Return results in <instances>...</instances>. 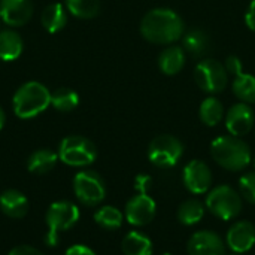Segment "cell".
Segmentation results:
<instances>
[{
  "mask_svg": "<svg viewBox=\"0 0 255 255\" xmlns=\"http://www.w3.org/2000/svg\"><path fill=\"white\" fill-rule=\"evenodd\" d=\"M76 199L85 206H97L106 197V184L94 170H82L73 178Z\"/></svg>",
  "mask_w": 255,
  "mask_h": 255,
  "instance_id": "obj_9",
  "label": "cell"
},
{
  "mask_svg": "<svg viewBox=\"0 0 255 255\" xmlns=\"http://www.w3.org/2000/svg\"><path fill=\"white\" fill-rule=\"evenodd\" d=\"M232 255H239V254H232Z\"/></svg>",
  "mask_w": 255,
  "mask_h": 255,
  "instance_id": "obj_39",
  "label": "cell"
},
{
  "mask_svg": "<svg viewBox=\"0 0 255 255\" xmlns=\"http://www.w3.org/2000/svg\"><path fill=\"white\" fill-rule=\"evenodd\" d=\"M1 212L13 220H19L28 212V200L18 190H6L0 194Z\"/></svg>",
  "mask_w": 255,
  "mask_h": 255,
  "instance_id": "obj_17",
  "label": "cell"
},
{
  "mask_svg": "<svg viewBox=\"0 0 255 255\" xmlns=\"http://www.w3.org/2000/svg\"><path fill=\"white\" fill-rule=\"evenodd\" d=\"M4 121H6V115H4V111H3L1 106H0V130H1L3 126H4Z\"/></svg>",
  "mask_w": 255,
  "mask_h": 255,
  "instance_id": "obj_35",
  "label": "cell"
},
{
  "mask_svg": "<svg viewBox=\"0 0 255 255\" xmlns=\"http://www.w3.org/2000/svg\"><path fill=\"white\" fill-rule=\"evenodd\" d=\"M194 79L197 87L206 94L215 96L226 90L229 84V73L223 63L215 58H203L194 69Z\"/></svg>",
  "mask_w": 255,
  "mask_h": 255,
  "instance_id": "obj_7",
  "label": "cell"
},
{
  "mask_svg": "<svg viewBox=\"0 0 255 255\" xmlns=\"http://www.w3.org/2000/svg\"><path fill=\"white\" fill-rule=\"evenodd\" d=\"M66 9L73 16L90 19L100 12V0H66Z\"/></svg>",
  "mask_w": 255,
  "mask_h": 255,
  "instance_id": "obj_27",
  "label": "cell"
},
{
  "mask_svg": "<svg viewBox=\"0 0 255 255\" xmlns=\"http://www.w3.org/2000/svg\"><path fill=\"white\" fill-rule=\"evenodd\" d=\"M51 105L61 112H70L79 105V96L70 88H58L51 93Z\"/></svg>",
  "mask_w": 255,
  "mask_h": 255,
  "instance_id": "obj_28",
  "label": "cell"
},
{
  "mask_svg": "<svg viewBox=\"0 0 255 255\" xmlns=\"http://www.w3.org/2000/svg\"><path fill=\"white\" fill-rule=\"evenodd\" d=\"M184 19L169 7H155L140 21L142 37L154 45H172L184 36Z\"/></svg>",
  "mask_w": 255,
  "mask_h": 255,
  "instance_id": "obj_1",
  "label": "cell"
},
{
  "mask_svg": "<svg viewBox=\"0 0 255 255\" xmlns=\"http://www.w3.org/2000/svg\"><path fill=\"white\" fill-rule=\"evenodd\" d=\"M184 155L182 142L172 134H160L154 137L148 146L149 161L161 169L173 167Z\"/></svg>",
  "mask_w": 255,
  "mask_h": 255,
  "instance_id": "obj_8",
  "label": "cell"
},
{
  "mask_svg": "<svg viewBox=\"0 0 255 255\" xmlns=\"http://www.w3.org/2000/svg\"><path fill=\"white\" fill-rule=\"evenodd\" d=\"M235 96L239 99V102L253 105L255 103V76L250 73H239L235 76V81L232 84Z\"/></svg>",
  "mask_w": 255,
  "mask_h": 255,
  "instance_id": "obj_25",
  "label": "cell"
},
{
  "mask_svg": "<svg viewBox=\"0 0 255 255\" xmlns=\"http://www.w3.org/2000/svg\"><path fill=\"white\" fill-rule=\"evenodd\" d=\"M206 208L217 218L230 221L242 211V196L230 185H218L208 193Z\"/></svg>",
  "mask_w": 255,
  "mask_h": 255,
  "instance_id": "obj_5",
  "label": "cell"
},
{
  "mask_svg": "<svg viewBox=\"0 0 255 255\" xmlns=\"http://www.w3.org/2000/svg\"><path fill=\"white\" fill-rule=\"evenodd\" d=\"M7 255H43L39 250L28 247V245H18L15 248L10 250V253Z\"/></svg>",
  "mask_w": 255,
  "mask_h": 255,
  "instance_id": "obj_32",
  "label": "cell"
},
{
  "mask_svg": "<svg viewBox=\"0 0 255 255\" xmlns=\"http://www.w3.org/2000/svg\"><path fill=\"white\" fill-rule=\"evenodd\" d=\"M64 255H97L91 248H88L87 245H73L70 248H67Z\"/></svg>",
  "mask_w": 255,
  "mask_h": 255,
  "instance_id": "obj_33",
  "label": "cell"
},
{
  "mask_svg": "<svg viewBox=\"0 0 255 255\" xmlns=\"http://www.w3.org/2000/svg\"><path fill=\"white\" fill-rule=\"evenodd\" d=\"M200 121L208 127H215L221 123L224 117V106L215 96L206 97L199 108Z\"/></svg>",
  "mask_w": 255,
  "mask_h": 255,
  "instance_id": "obj_23",
  "label": "cell"
},
{
  "mask_svg": "<svg viewBox=\"0 0 255 255\" xmlns=\"http://www.w3.org/2000/svg\"><path fill=\"white\" fill-rule=\"evenodd\" d=\"M0 24H1V18H0Z\"/></svg>",
  "mask_w": 255,
  "mask_h": 255,
  "instance_id": "obj_38",
  "label": "cell"
},
{
  "mask_svg": "<svg viewBox=\"0 0 255 255\" xmlns=\"http://www.w3.org/2000/svg\"><path fill=\"white\" fill-rule=\"evenodd\" d=\"M79 208L75 203L67 200L54 202L45 217L48 226V233L43 238L45 244L51 248L57 247L60 242V233L70 230L79 221Z\"/></svg>",
  "mask_w": 255,
  "mask_h": 255,
  "instance_id": "obj_4",
  "label": "cell"
},
{
  "mask_svg": "<svg viewBox=\"0 0 255 255\" xmlns=\"http://www.w3.org/2000/svg\"><path fill=\"white\" fill-rule=\"evenodd\" d=\"M253 163H254V167H255V157H254V160H253Z\"/></svg>",
  "mask_w": 255,
  "mask_h": 255,
  "instance_id": "obj_37",
  "label": "cell"
},
{
  "mask_svg": "<svg viewBox=\"0 0 255 255\" xmlns=\"http://www.w3.org/2000/svg\"><path fill=\"white\" fill-rule=\"evenodd\" d=\"M13 112L21 120H28L42 114L51 105V93L40 82H25L13 94Z\"/></svg>",
  "mask_w": 255,
  "mask_h": 255,
  "instance_id": "obj_3",
  "label": "cell"
},
{
  "mask_svg": "<svg viewBox=\"0 0 255 255\" xmlns=\"http://www.w3.org/2000/svg\"><path fill=\"white\" fill-rule=\"evenodd\" d=\"M163 255H173V254H170V253H164Z\"/></svg>",
  "mask_w": 255,
  "mask_h": 255,
  "instance_id": "obj_36",
  "label": "cell"
},
{
  "mask_svg": "<svg viewBox=\"0 0 255 255\" xmlns=\"http://www.w3.org/2000/svg\"><path fill=\"white\" fill-rule=\"evenodd\" d=\"M58 161V154L51 149H37L27 160V169L36 175H45L51 172Z\"/></svg>",
  "mask_w": 255,
  "mask_h": 255,
  "instance_id": "obj_20",
  "label": "cell"
},
{
  "mask_svg": "<svg viewBox=\"0 0 255 255\" xmlns=\"http://www.w3.org/2000/svg\"><path fill=\"white\" fill-rule=\"evenodd\" d=\"M185 58L187 57H185V51L182 46L169 45L160 52L157 64H158L160 72H163L167 76H175L184 69Z\"/></svg>",
  "mask_w": 255,
  "mask_h": 255,
  "instance_id": "obj_16",
  "label": "cell"
},
{
  "mask_svg": "<svg viewBox=\"0 0 255 255\" xmlns=\"http://www.w3.org/2000/svg\"><path fill=\"white\" fill-rule=\"evenodd\" d=\"M40 19H42V25L49 33L60 31L66 25V22H67L66 7L61 3H51V4H48L43 9Z\"/></svg>",
  "mask_w": 255,
  "mask_h": 255,
  "instance_id": "obj_22",
  "label": "cell"
},
{
  "mask_svg": "<svg viewBox=\"0 0 255 255\" xmlns=\"http://www.w3.org/2000/svg\"><path fill=\"white\" fill-rule=\"evenodd\" d=\"M124 215L115 206H102L94 214V221L105 230H118L123 226Z\"/></svg>",
  "mask_w": 255,
  "mask_h": 255,
  "instance_id": "obj_26",
  "label": "cell"
},
{
  "mask_svg": "<svg viewBox=\"0 0 255 255\" xmlns=\"http://www.w3.org/2000/svg\"><path fill=\"white\" fill-rule=\"evenodd\" d=\"M124 255H152L154 247L148 236L140 232H130L124 236L121 244Z\"/></svg>",
  "mask_w": 255,
  "mask_h": 255,
  "instance_id": "obj_19",
  "label": "cell"
},
{
  "mask_svg": "<svg viewBox=\"0 0 255 255\" xmlns=\"http://www.w3.org/2000/svg\"><path fill=\"white\" fill-rule=\"evenodd\" d=\"M241 196L251 205H255V172H248L239 179Z\"/></svg>",
  "mask_w": 255,
  "mask_h": 255,
  "instance_id": "obj_29",
  "label": "cell"
},
{
  "mask_svg": "<svg viewBox=\"0 0 255 255\" xmlns=\"http://www.w3.org/2000/svg\"><path fill=\"white\" fill-rule=\"evenodd\" d=\"M157 212V205L148 194H136L126 205V220L128 224L143 227L149 224Z\"/></svg>",
  "mask_w": 255,
  "mask_h": 255,
  "instance_id": "obj_11",
  "label": "cell"
},
{
  "mask_svg": "<svg viewBox=\"0 0 255 255\" xmlns=\"http://www.w3.org/2000/svg\"><path fill=\"white\" fill-rule=\"evenodd\" d=\"M255 124V114L248 103L239 102L233 105L226 114V127L232 136L242 137L248 134Z\"/></svg>",
  "mask_w": 255,
  "mask_h": 255,
  "instance_id": "obj_12",
  "label": "cell"
},
{
  "mask_svg": "<svg viewBox=\"0 0 255 255\" xmlns=\"http://www.w3.org/2000/svg\"><path fill=\"white\" fill-rule=\"evenodd\" d=\"M33 13L30 0H0V18L12 27L24 25Z\"/></svg>",
  "mask_w": 255,
  "mask_h": 255,
  "instance_id": "obj_15",
  "label": "cell"
},
{
  "mask_svg": "<svg viewBox=\"0 0 255 255\" xmlns=\"http://www.w3.org/2000/svg\"><path fill=\"white\" fill-rule=\"evenodd\" d=\"M211 155L214 161L226 170L241 172L253 161V152L247 142L238 136H218L211 143Z\"/></svg>",
  "mask_w": 255,
  "mask_h": 255,
  "instance_id": "obj_2",
  "label": "cell"
},
{
  "mask_svg": "<svg viewBox=\"0 0 255 255\" xmlns=\"http://www.w3.org/2000/svg\"><path fill=\"white\" fill-rule=\"evenodd\" d=\"M184 185L185 188L194 194L200 196L211 190L212 185V172L208 167V164L202 160H191L185 167L182 173Z\"/></svg>",
  "mask_w": 255,
  "mask_h": 255,
  "instance_id": "obj_10",
  "label": "cell"
},
{
  "mask_svg": "<svg viewBox=\"0 0 255 255\" xmlns=\"http://www.w3.org/2000/svg\"><path fill=\"white\" fill-rule=\"evenodd\" d=\"M205 217V205L197 199H188L178 209V221L184 226H196Z\"/></svg>",
  "mask_w": 255,
  "mask_h": 255,
  "instance_id": "obj_24",
  "label": "cell"
},
{
  "mask_svg": "<svg viewBox=\"0 0 255 255\" xmlns=\"http://www.w3.org/2000/svg\"><path fill=\"white\" fill-rule=\"evenodd\" d=\"M226 244L235 254H245L255 245V226L251 221H236L227 232Z\"/></svg>",
  "mask_w": 255,
  "mask_h": 255,
  "instance_id": "obj_14",
  "label": "cell"
},
{
  "mask_svg": "<svg viewBox=\"0 0 255 255\" xmlns=\"http://www.w3.org/2000/svg\"><path fill=\"white\" fill-rule=\"evenodd\" d=\"M188 255H226L224 241L211 230L194 233L187 244Z\"/></svg>",
  "mask_w": 255,
  "mask_h": 255,
  "instance_id": "obj_13",
  "label": "cell"
},
{
  "mask_svg": "<svg viewBox=\"0 0 255 255\" xmlns=\"http://www.w3.org/2000/svg\"><path fill=\"white\" fill-rule=\"evenodd\" d=\"M245 22L248 25L250 30L255 31V0H253L247 9V13H245Z\"/></svg>",
  "mask_w": 255,
  "mask_h": 255,
  "instance_id": "obj_34",
  "label": "cell"
},
{
  "mask_svg": "<svg viewBox=\"0 0 255 255\" xmlns=\"http://www.w3.org/2000/svg\"><path fill=\"white\" fill-rule=\"evenodd\" d=\"M151 185H152V178L146 173H140L134 178V190L137 191V194H148Z\"/></svg>",
  "mask_w": 255,
  "mask_h": 255,
  "instance_id": "obj_30",
  "label": "cell"
},
{
  "mask_svg": "<svg viewBox=\"0 0 255 255\" xmlns=\"http://www.w3.org/2000/svg\"><path fill=\"white\" fill-rule=\"evenodd\" d=\"M224 67H226V70H227V73H229V75H235V76H238L239 73H242V72H244L242 61H241V58H239V57H236V55H229V57H227V60H226Z\"/></svg>",
  "mask_w": 255,
  "mask_h": 255,
  "instance_id": "obj_31",
  "label": "cell"
},
{
  "mask_svg": "<svg viewBox=\"0 0 255 255\" xmlns=\"http://www.w3.org/2000/svg\"><path fill=\"white\" fill-rule=\"evenodd\" d=\"M58 158L72 167H85L97 158L94 143L84 136H67L58 148Z\"/></svg>",
  "mask_w": 255,
  "mask_h": 255,
  "instance_id": "obj_6",
  "label": "cell"
},
{
  "mask_svg": "<svg viewBox=\"0 0 255 255\" xmlns=\"http://www.w3.org/2000/svg\"><path fill=\"white\" fill-rule=\"evenodd\" d=\"M22 52V39L13 30L0 31V58L3 61L16 60Z\"/></svg>",
  "mask_w": 255,
  "mask_h": 255,
  "instance_id": "obj_21",
  "label": "cell"
},
{
  "mask_svg": "<svg viewBox=\"0 0 255 255\" xmlns=\"http://www.w3.org/2000/svg\"><path fill=\"white\" fill-rule=\"evenodd\" d=\"M182 48L193 57H203L211 49V37L202 28H191L184 34Z\"/></svg>",
  "mask_w": 255,
  "mask_h": 255,
  "instance_id": "obj_18",
  "label": "cell"
}]
</instances>
